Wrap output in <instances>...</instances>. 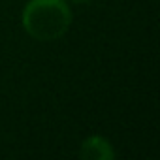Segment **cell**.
<instances>
[{"mask_svg":"<svg viewBox=\"0 0 160 160\" xmlns=\"http://www.w3.org/2000/svg\"><path fill=\"white\" fill-rule=\"evenodd\" d=\"M68 0H28L21 13L25 32L38 42H55L62 38L72 25Z\"/></svg>","mask_w":160,"mask_h":160,"instance_id":"obj_1","label":"cell"},{"mask_svg":"<svg viewBox=\"0 0 160 160\" xmlns=\"http://www.w3.org/2000/svg\"><path fill=\"white\" fill-rule=\"evenodd\" d=\"M79 158L85 160H113L115 151L109 143L108 138L100 134H92L83 139V143L79 145Z\"/></svg>","mask_w":160,"mask_h":160,"instance_id":"obj_2","label":"cell"},{"mask_svg":"<svg viewBox=\"0 0 160 160\" xmlns=\"http://www.w3.org/2000/svg\"><path fill=\"white\" fill-rule=\"evenodd\" d=\"M70 2H73V4H87V2H91V0H70Z\"/></svg>","mask_w":160,"mask_h":160,"instance_id":"obj_3","label":"cell"}]
</instances>
